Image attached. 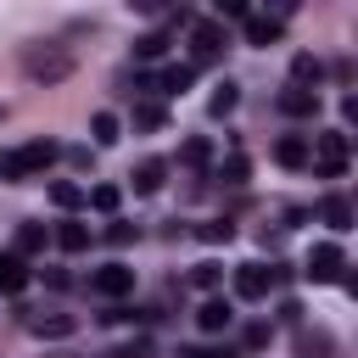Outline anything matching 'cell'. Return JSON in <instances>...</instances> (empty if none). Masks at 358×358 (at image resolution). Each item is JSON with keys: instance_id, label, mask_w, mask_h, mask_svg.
Segmentation results:
<instances>
[{"instance_id": "cell-22", "label": "cell", "mask_w": 358, "mask_h": 358, "mask_svg": "<svg viewBox=\"0 0 358 358\" xmlns=\"http://www.w3.org/2000/svg\"><path fill=\"white\" fill-rule=\"evenodd\" d=\"M50 201H56L62 213H73V207H84V190H78V185H67V179H56V185H50Z\"/></svg>"}, {"instance_id": "cell-10", "label": "cell", "mask_w": 358, "mask_h": 358, "mask_svg": "<svg viewBox=\"0 0 358 358\" xmlns=\"http://www.w3.org/2000/svg\"><path fill=\"white\" fill-rule=\"evenodd\" d=\"M129 179H134V190H140V196H157V190H162V179H168V162H162V157H145Z\"/></svg>"}, {"instance_id": "cell-8", "label": "cell", "mask_w": 358, "mask_h": 358, "mask_svg": "<svg viewBox=\"0 0 358 358\" xmlns=\"http://www.w3.org/2000/svg\"><path fill=\"white\" fill-rule=\"evenodd\" d=\"M196 324H201L207 336H218V330H229V324H235V308H229L224 296H207V302L196 308Z\"/></svg>"}, {"instance_id": "cell-29", "label": "cell", "mask_w": 358, "mask_h": 358, "mask_svg": "<svg viewBox=\"0 0 358 358\" xmlns=\"http://www.w3.org/2000/svg\"><path fill=\"white\" fill-rule=\"evenodd\" d=\"M218 179H224V185H246V157H229V162L218 168Z\"/></svg>"}, {"instance_id": "cell-18", "label": "cell", "mask_w": 358, "mask_h": 358, "mask_svg": "<svg viewBox=\"0 0 358 358\" xmlns=\"http://www.w3.org/2000/svg\"><path fill=\"white\" fill-rule=\"evenodd\" d=\"M28 330L34 336H73V319L67 313H39V319H28Z\"/></svg>"}, {"instance_id": "cell-15", "label": "cell", "mask_w": 358, "mask_h": 358, "mask_svg": "<svg viewBox=\"0 0 358 358\" xmlns=\"http://www.w3.org/2000/svg\"><path fill=\"white\" fill-rule=\"evenodd\" d=\"M22 285H28V263L17 252H6L0 257V291H22Z\"/></svg>"}, {"instance_id": "cell-2", "label": "cell", "mask_w": 358, "mask_h": 358, "mask_svg": "<svg viewBox=\"0 0 358 358\" xmlns=\"http://www.w3.org/2000/svg\"><path fill=\"white\" fill-rule=\"evenodd\" d=\"M347 157H352V140H347L341 129L313 134V145H308V162H313L324 179H341V173H347Z\"/></svg>"}, {"instance_id": "cell-33", "label": "cell", "mask_w": 358, "mask_h": 358, "mask_svg": "<svg viewBox=\"0 0 358 358\" xmlns=\"http://www.w3.org/2000/svg\"><path fill=\"white\" fill-rule=\"evenodd\" d=\"M112 358H117V352H112Z\"/></svg>"}, {"instance_id": "cell-14", "label": "cell", "mask_w": 358, "mask_h": 358, "mask_svg": "<svg viewBox=\"0 0 358 358\" xmlns=\"http://www.w3.org/2000/svg\"><path fill=\"white\" fill-rule=\"evenodd\" d=\"M274 157H280V168H308V140L302 134H285L274 145Z\"/></svg>"}, {"instance_id": "cell-30", "label": "cell", "mask_w": 358, "mask_h": 358, "mask_svg": "<svg viewBox=\"0 0 358 358\" xmlns=\"http://www.w3.org/2000/svg\"><path fill=\"white\" fill-rule=\"evenodd\" d=\"M218 17H241V22H246L252 6H246V0H218Z\"/></svg>"}, {"instance_id": "cell-23", "label": "cell", "mask_w": 358, "mask_h": 358, "mask_svg": "<svg viewBox=\"0 0 358 358\" xmlns=\"http://www.w3.org/2000/svg\"><path fill=\"white\" fill-rule=\"evenodd\" d=\"M162 50H168V34H140V39H134V56H140V62H157Z\"/></svg>"}, {"instance_id": "cell-32", "label": "cell", "mask_w": 358, "mask_h": 358, "mask_svg": "<svg viewBox=\"0 0 358 358\" xmlns=\"http://www.w3.org/2000/svg\"><path fill=\"white\" fill-rule=\"evenodd\" d=\"M0 117H6V101H0Z\"/></svg>"}, {"instance_id": "cell-3", "label": "cell", "mask_w": 358, "mask_h": 358, "mask_svg": "<svg viewBox=\"0 0 358 358\" xmlns=\"http://www.w3.org/2000/svg\"><path fill=\"white\" fill-rule=\"evenodd\" d=\"M22 67H28V78H34V84H62V78L73 73V56H67V50H56V45H45V50H28V56H22Z\"/></svg>"}, {"instance_id": "cell-5", "label": "cell", "mask_w": 358, "mask_h": 358, "mask_svg": "<svg viewBox=\"0 0 358 358\" xmlns=\"http://www.w3.org/2000/svg\"><path fill=\"white\" fill-rule=\"evenodd\" d=\"M90 291H95V296H129V291H134V268L106 263V268H95V274H90Z\"/></svg>"}, {"instance_id": "cell-9", "label": "cell", "mask_w": 358, "mask_h": 358, "mask_svg": "<svg viewBox=\"0 0 358 358\" xmlns=\"http://www.w3.org/2000/svg\"><path fill=\"white\" fill-rule=\"evenodd\" d=\"M319 78H324V62L308 56V50H296V56H291V90H313Z\"/></svg>"}, {"instance_id": "cell-28", "label": "cell", "mask_w": 358, "mask_h": 358, "mask_svg": "<svg viewBox=\"0 0 358 358\" xmlns=\"http://www.w3.org/2000/svg\"><path fill=\"white\" fill-rule=\"evenodd\" d=\"M134 129H162V106L140 101V106H134Z\"/></svg>"}, {"instance_id": "cell-11", "label": "cell", "mask_w": 358, "mask_h": 358, "mask_svg": "<svg viewBox=\"0 0 358 358\" xmlns=\"http://www.w3.org/2000/svg\"><path fill=\"white\" fill-rule=\"evenodd\" d=\"M280 112L285 117H313L319 112V90H285L280 95Z\"/></svg>"}, {"instance_id": "cell-21", "label": "cell", "mask_w": 358, "mask_h": 358, "mask_svg": "<svg viewBox=\"0 0 358 358\" xmlns=\"http://www.w3.org/2000/svg\"><path fill=\"white\" fill-rule=\"evenodd\" d=\"M117 129H123V123H117L112 112H95V117H90V134H95V145H112V140H117Z\"/></svg>"}, {"instance_id": "cell-6", "label": "cell", "mask_w": 358, "mask_h": 358, "mask_svg": "<svg viewBox=\"0 0 358 358\" xmlns=\"http://www.w3.org/2000/svg\"><path fill=\"white\" fill-rule=\"evenodd\" d=\"M341 263H347V257H341V246H336V241H319V246L308 252V280H336V274H341Z\"/></svg>"}, {"instance_id": "cell-20", "label": "cell", "mask_w": 358, "mask_h": 358, "mask_svg": "<svg viewBox=\"0 0 358 358\" xmlns=\"http://www.w3.org/2000/svg\"><path fill=\"white\" fill-rule=\"evenodd\" d=\"M196 235H201L207 246H229V241H235V224H229V218H207Z\"/></svg>"}, {"instance_id": "cell-12", "label": "cell", "mask_w": 358, "mask_h": 358, "mask_svg": "<svg viewBox=\"0 0 358 358\" xmlns=\"http://www.w3.org/2000/svg\"><path fill=\"white\" fill-rule=\"evenodd\" d=\"M319 218L341 235V229H352V201H347V196H324V201H319Z\"/></svg>"}, {"instance_id": "cell-13", "label": "cell", "mask_w": 358, "mask_h": 358, "mask_svg": "<svg viewBox=\"0 0 358 358\" xmlns=\"http://www.w3.org/2000/svg\"><path fill=\"white\" fill-rule=\"evenodd\" d=\"M280 39V17H246V45H274Z\"/></svg>"}, {"instance_id": "cell-1", "label": "cell", "mask_w": 358, "mask_h": 358, "mask_svg": "<svg viewBox=\"0 0 358 358\" xmlns=\"http://www.w3.org/2000/svg\"><path fill=\"white\" fill-rule=\"evenodd\" d=\"M56 157H62V145H56V140L11 145V151H0V179H6V185H22V179H34V173H45Z\"/></svg>"}, {"instance_id": "cell-25", "label": "cell", "mask_w": 358, "mask_h": 358, "mask_svg": "<svg viewBox=\"0 0 358 358\" xmlns=\"http://www.w3.org/2000/svg\"><path fill=\"white\" fill-rule=\"evenodd\" d=\"M218 280H224L218 263H196V268H190V285H196V291H218Z\"/></svg>"}, {"instance_id": "cell-4", "label": "cell", "mask_w": 358, "mask_h": 358, "mask_svg": "<svg viewBox=\"0 0 358 358\" xmlns=\"http://www.w3.org/2000/svg\"><path fill=\"white\" fill-rule=\"evenodd\" d=\"M268 291H274V268H263V263H241V268H235V296L263 302Z\"/></svg>"}, {"instance_id": "cell-31", "label": "cell", "mask_w": 358, "mask_h": 358, "mask_svg": "<svg viewBox=\"0 0 358 358\" xmlns=\"http://www.w3.org/2000/svg\"><path fill=\"white\" fill-rule=\"evenodd\" d=\"M134 235H140V229H134V224H112V229H106V241H112V246H129V241H134Z\"/></svg>"}, {"instance_id": "cell-7", "label": "cell", "mask_w": 358, "mask_h": 358, "mask_svg": "<svg viewBox=\"0 0 358 358\" xmlns=\"http://www.w3.org/2000/svg\"><path fill=\"white\" fill-rule=\"evenodd\" d=\"M190 45H196V62H213L224 50V22H190Z\"/></svg>"}, {"instance_id": "cell-19", "label": "cell", "mask_w": 358, "mask_h": 358, "mask_svg": "<svg viewBox=\"0 0 358 358\" xmlns=\"http://www.w3.org/2000/svg\"><path fill=\"white\" fill-rule=\"evenodd\" d=\"M84 201H90L95 213H117V201H123V190H117V185H95V190H84Z\"/></svg>"}, {"instance_id": "cell-27", "label": "cell", "mask_w": 358, "mask_h": 358, "mask_svg": "<svg viewBox=\"0 0 358 358\" xmlns=\"http://www.w3.org/2000/svg\"><path fill=\"white\" fill-rule=\"evenodd\" d=\"M207 157H213V145H207V140H185V145H179V162H185V168H201Z\"/></svg>"}, {"instance_id": "cell-26", "label": "cell", "mask_w": 358, "mask_h": 358, "mask_svg": "<svg viewBox=\"0 0 358 358\" xmlns=\"http://www.w3.org/2000/svg\"><path fill=\"white\" fill-rule=\"evenodd\" d=\"M235 101H241V90H235V84H218V95L207 101V112H213V117H224V112H235Z\"/></svg>"}, {"instance_id": "cell-17", "label": "cell", "mask_w": 358, "mask_h": 358, "mask_svg": "<svg viewBox=\"0 0 358 358\" xmlns=\"http://www.w3.org/2000/svg\"><path fill=\"white\" fill-rule=\"evenodd\" d=\"M28 252H45V224H17V257H28Z\"/></svg>"}, {"instance_id": "cell-24", "label": "cell", "mask_w": 358, "mask_h": 358, "mask_svg": "<svg viewBox=\"0 0 358 358\" xmlns=\"http://www.w3.org/2000/svg\"><path fill=\"white\" fill-rule=\"evenodd\" d=\"M56 241H62V252H84V246H90V229H84V224H62Z\"/></svg>"}, {"instance_id": "cell-16", "label": "cell", "mask_w": 358, "mask_h": 358, "mask_svg": "<svg viewBox=\"0 0 358 358\" xmlns=\"http://www.w3.org/2000/svg\"><path fill=\"white\" fill-rule=\"evenodd\" d=\"M190 78H196V67H168L151 90H162V95H185V90H190Z\"/></svg>"}]
</instances>
